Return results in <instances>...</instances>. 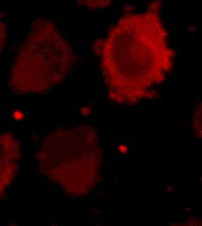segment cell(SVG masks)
I'll return each mask as SVG.
<instances>
[{
	"instance_id": "6da1fadb",
	"label": "cell",
	"mask_w": 202,
	"mask_h": 226,
	"mask_svg": "<svg viewBox=\"0 0 202 226\" xmlns=\"http://www.w3.org/2000/svg\"><path fill=\"white\" fill-rule=\"evenodd\" d=\"M161 3L124 13L100 46L103 79L113 102L133 105L152 98L173 68L175 52L160 16Z\"/></svg>"
},
{
	"instance_id": "7a4b0ae2",
	"label": "cell",
	"mask_w": 202,
	"mask_h": 226,
	"mask_svg": "<svg viewBox=\"0 0 202 226\" xmlns=\"http://www.w3.org/2000/svg\"><path fill=\"white\" fill-rule=\"evenodd\" d=\"M36 159L40 172L71 197L93 190L101 177L103 151L91 125L59 129L45 136Z\"/></svg>"
},
{
	"instance_id": "3957f363",
	"label": "cell",
	"mask_w": 202,
	"mask_h": 226,
	"mask_svg": "<svg viewBox=\"0 0 202 226\" xmlns=\"http://www.w3.org/2000/svg\"><path fill=\"white\" fill-rule=\"evenodd\" d=\"M71 45L50 19L37 18L19 47L9 77L17 95L45 93L61 84L73 66Z\"/></svg>"
},
{
	"instance_id": "277c9868",
	"label": "cell",
	"mask_w": 202,
	"mask_h": 226,
	"mask_svg": "<svg viewBox=\"0 0 202 226\" xmlns=\"http://www.w3.org/2000/svg\"><path fill=\"white\" fill-rule=\"evenodd\" d=\"M20 157V144L16 137L9 131H0V201L16 178Z\"/></svg>"
},
{
	"instance_id": "5b68a950",
	"label": "cell",
	"mask_w": 202,
	"mask_h": 226,
	"mask_svg": "<svg viewBox=\"0 0 202 226\" xmlns=\"http://www.w3.org/2000/svg\"><path fill=\"white\" fill-rule=\"evenodd\" d=\"M79 6H82L85 9L97 10L108 7L113 0H76Z\"/></svg>"
},
{
	"instance_id": "8992f818",
	"label": "cell",
	"mask_w": 202,
	"mask_h": 226,
	"mask_svg": "<svg viewBox=\"0 0 202 226\" xmlns=\"http://www.w3.org/2000/svg\"><path fill=\"white\" fill-rule=\"evenodd\" d=\"M7 40V26L0 10V55L2 54Z\"/></svg>"
},
{
	"instance_id": "52a82bcc",
	"label": "cell",
	"mask_w": 202,
	"mask_h": 226,
	"mask_svg": "<svg viewBox=\"0 0 202 226\" xmlns=\"http://www.w3.org/2000/svg\"><path fill=\"white\" fill-rule=\"evenodd\" d=\"M194 129L195 133L197 134V137L199 138L201 137V105L197 107V110L195 111L194 116Z\"/></svg>"
}]
</instances>
